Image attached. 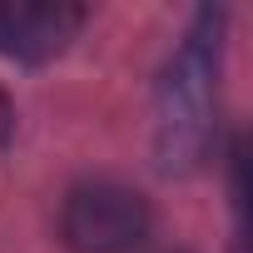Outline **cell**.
I'll list each match as a JSON object with an SVG mask.
<instances>
[{"mask_svg": "<svg viewBox=\"0 0 253 253\" xmlns=\"http://www.w3.org/2000/svg\"><path fill=\"white\" fill-rule=\"evenodd\" d=\"M218 40L223 15L199 10L194 30L174 50L159 99H154V154L164 174H189L204 164L213 144V109H218Z\"/></svg>", "mask_w": 253, "mask_h": 253, "instance_id": "obj_1", "label": "cell"}, {"mask_svg": "<svg viewBox=\"0 0 253 253\" xmlns=\"http://www.w3.org/2000/svg\"><path fill=\"white\" fill-rule=\"evenodd\" d=\"M84 25L80 5H60V0H0V55L40 65L55 60Z\"/></svg>", "mask_w": 253, "mask_h": 253, "instance_id": "obj_3", "label": "cell"}, {"mask_svg": "<svg viewBox=\"0 0 253 253\" xmlns=\"http://www.w3.org/2000/svg\"><path fill=\"white\" fill-rule=\"evenodd\" d=\"M10 124H15V114H10V99H5V94H0V144H5V139H10Z\"/></svg>", "mask_w": 253, "mask_h": 253, "instance_id": "obj_4", "label": "cell"}, {"mask_svg": "<svg viewBox=\"0 0 253 253\" xmlns=\"http://www.w3.org/2000/svg\"><path fill=\"white\" fill-rule=\"evenodd\" d=\"M60 233L75 253H129L149 233V204L124 184H84L65 199Z\"/></svg>", "mask_w": 253, "mask_h": 253, "instance_id": "obj_2", "label": "cell"}]
</instances>
